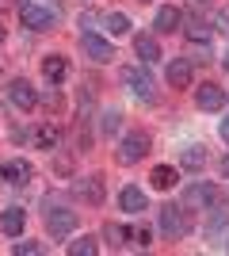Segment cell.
<instances>
[{
	"mask_svg": "<svg viewBox=\"0 0 229 256\" xmlns=\"http://www.w3.org/2000/svg\"><path fill=\"white\" fill-rule=\"evenodd\" d=\"M99 23H103V31H107V34H115V38L130 31V20H126L122 12H107V16H99Z\"/></svg>",
	"mask_w": 229,
	"mask_h": 256,
	"instance_id": "cell-20",
	"label": "cell"
},
{
	"mask_svg": "<svg viewBox=\"0 0 229 256\" xmlns=\"http://www.w3.org/2000/svg\"><path fill=\"white\" fill-rule=\"evenodd\" d=\"M73 192L80 195L88 206H103V199H107V184H103V176H99V172H92V176H84V180L73 184Z\"/></svg>",
	"mask_w": 229,
	"mask_h": 256,
	"instance_id": "cell-6",
	"label": "cell"
},
{
	"mask_svg": "<svg viewBox=\"0 0 229 256\" xmlns=\"http://www.w3.org/2000/svg\"><path fill=\"white\" fill-rule=\"evenodd\" d=\"M80 50H84V58H92L96 65L115 62V46H111L107 38H99L96 31H80Z\"/></svg>",
	"mask_w": 229,
	"mask_h": 256,
	"instance_id": "cell-4",
	"label": "cell"
},
{
	"mask_svg": "<svg viewBox=\"0 0 229 256\" xmlns=\"http://www.w3.org/2000/svg\"><path fill=\"white\" fill-rule=\"evenodd\" d=\"M57 20V12L50 8H38V4H19V23L27 31H50Z\"/></svg>",
	"mask_w": 229,
	"mask_h": 256,
	"instance_id": "cell-5",
	"label": "cell"
},
{
	"mask_svg": "<svg viewBox=\"0 0 229 256\" xmlns=\"http://www.w3.org/2000/svg\"><path fill=\"white\" fill-rule=\"evenodd\" d=\"M0 42H4V27H0Z\"/></svg>",
	"mask_w": 229,
	"mask_h": 256,
	"instance_id": "cell-35",
	"label": "cell"
},
{
	"mask_svg": "<svg viewBox=\"0 0 229 256\" xmlns=\"http://www.w3.org/2000/svg\"><path fill=\"white\" fill-rule=\"evenodd\" d=\"M226 222H229V210H226V203H214V206H210V218H207V234L222 230Z\"/></svg>",
	"mask_w": 229,
	"mask_h": 256,
	"instance_id": "cell-26",
	"label": "cell"
},
{
	"mask_svg": "<svg viewBox=\"0 0 229 256\" xmlns=\"http://www.w3.org/2000/svg\"><path fill=\"white\" fill-rule=\"evenodd\" d=\"M195 107H199V111H222V107H226V92L207 80V84L195 88Z\"/></svg>",
	"mask_w": 229,
	"mask_h": 256,
	"instance_id": "cell-10",
	"label": "cell"
},
{
	"mask_svg": "<svg viewBox=\"0 0 229 256\" xmlns=\"http://www.w3.org/2000/svg\"><path fill=\"white\" fill-rule=\"evenodd\" d=\"M119 126H122V115L115 111V107H107V111L99 115V130H103V138H115V134H119Z\"/></svg>",
	"mask_w": 229,
	"mask_h": 256,
	"instance_id": "cell-24",
	"label": "cell"
},
{
	"mask_svg": "<svg viewBox=\"0 0 229 256\" xmlns=\"http://www.w3.org/2000/svg\"><path fill=\"white\" fill-rule=\"evenodd\" d=\"M226 252H229V241H226Z\"/></svg>",
	"mask_w": 229,
	"mask_h": 256,
	"instance_id": "cell-36",
	"label": "cell"
},
{
	"mask_svg": "<svg viewBox=\"0 0 229 256\" xmlns=\"http://www.w3.org/2000/svg\"><path fill=\"white\" fill-rule=\"evenodd\" d=\"M214 23H218V31H226V34H229V8H222V12H218V20H214Z\"/></svg>",
	"mask_w": 229,
	"mask_h": 256,
	"instance_id": "cell-30",
	"label": "cell"
},
{
	"mask_svg": "<svg viewBox=\"0 0 229 256\" xmlns=\"http://www.w3.org/2000/svg\"><path fill=\"white\" fill-rule=\"evenodd\" d=\"M149 180H153V188H157V192H172L180 176H176V168H172V164H157Z\"/></svg>",
	"mask_w": 229,
	"mask_h": 256,
	"instance_id": "cell-19",
	"label": "cell"
},
{
	"mask_svg": "<svg viewBox=\"0 0 229 256\" xmlns=\"http://www.w3.org/2000/svg\"><path fill=\"white\" fill-rule=\"evenodd\" d=\"M180 23H184V12L176 8V4H164V8L157 12V20H153V31L157 34H176Z\"/></svg>",
	"mask_w": 229,
	"mask_h": 256,
	"instance_id": "cell-12",
	"label": "cell"
},
{
	"mask_svg": "<svg viewBox=\"0 0 229 256\" xmlns=\"http://www.w3.org/2000/svg\"><path fill=\"white\" fill-rule=\"evenodd\" d=\"M142 4H149V0H142Z\"/></svg>",
	"mask_w": 229,
	"mask_h": 256,
	"instance_id": "cell-37",
	"label": "cell"
},
{
	"mask_svg": "<svg viewBox=\"0 0 229 256\" xmlns=\"http://www.w3.org/2000/svg\"><path fill=\"white\" fill-rule=\"evenodd\" d=\"M65 252H69V256H96V252H99V245L92 241V237H80V241H69Z\"/></svg>",
	"mask_w": 229,
	"mask_h": 256,
	"instance_id": "cell-25",
	"label": "cell"
},
{
	"mask_svg": "<svg viewBox=\"0 0 229 256\" xmlns=\"http://www.w3.org/2000/svg\"><path fill=\"white\" fill-rule=\"evenodd\" d=\"M134 50H138V58H142V65H149V62L161 58V42H157V34H138V38H134Z\"/></svg>",
	"mask_w": 229,
	"mask_h": 256,
	"instance_id": "cell-17",
	"label": "cell"
},
{
	"mask_svg": "<svg viewBox=\"0 0 229 256\" xmlns=\"http://www.w3.org/2000/svg\"><path fill=\"white\" fill-rule=\"evenodd\" d=\"M222 176H226V180H229V157L222 160Z\"/></svg>",
	"mask_w": 229,
	"mask_h": 256,
	"instance_id": "cell-33",
	"label": "cell"
},
{
	"mask_svg": "<svg viewBox=\"0 0 229 256\" xmlns=\"http://www.w3.org/2000/svg\"><path fill=\"white\" fill-rule=\"evenodd\" d=\"M96 23H99V16H96V12H84V16H80V27H88V31H92Z\"/></svg>",
	"mask_w": 229,
	"mask_h": 256,
	"instance_id": "cell-31",
	"label": "cell"
},
{
	"mask_svg": "<svg viewBox=\"0 0 229 256\" xmlns=\"http://www.w3.org/2000/svg\"><path fill=\"white\" fill-rule=\"evenodd\" d=\"M218 130H222V142H226V146H229V115L222 118V126H218Z\"/></svg>",
	"mask_w": 229,
	"mask_h": 256,
	"instance_id": "cell-32",
	"label": "cell"
},
{
	"mask_svg": "<svg viewBox=\"0 0 229 256\" xmlns=\"http://www.w3.org/2000/svg\"><path fill=\"white\" fill-rule=\"evenodd\" d=\"M119 206H122L126 214H142L145 206H149V199H145V192H142V188L126 184V188H122V195H119Z\"/></svg>",
	"mask_w": 229,
	"mask_h": 256,
	"instance_id": "cell-14",
	"label": "cell"
},
{
	"mask_svg": "<svg viewBox=\"0 0 229 256\" xmlns=\"http://www.w3.org/2000/svg\"><path fill=\"white\" fill-rule=\"evenodd\" d=\"M0 176H4L8 184H15V188H23V184H31L34 168H31V160L15 157V160H4V164H0Z\"/></svg>",
	"mask_w": 229,
	"mask_h": 256,
	"instance_id": "cell-11",
	"label": "cell"
},
{
	"mask_svg": "<svg viewBox=\"0 0 229 256\" xmlns=\"http://www.w3.org/2000/svg\"><path fill=\"white\" fill-rule=\"evenodd\" d=\"M23 226H27V214H23L19 206H8V210L0 214V234L19 237V234H23Z\"/></svg>",
	"mask_w": 229,
	"mask_h": 256,
	"instance_id": "cell-15",
	"label": "cell"
},
{
	"mask_svg": "<svg viewBox=\"0 0 229 256\" xmlns=\"http://www.w3.org/2000/svg\"><path fill=\"white\" fill-rule=\"evenodd\" d=\"M145 153H149V134H142V130L126 134L122 146H119V160L122 164H138V160H145Z\"/></svg>",
	"mask_w": 229,
	"mask_h": 256,
	"instance_id": "cell-7",
	"label": "cell"
},
{
	"mask_svg": "<svg viewBox=\"0 0 229 256\" xmlns=\"http://www.w3.org/2000/svg\"><path fill=\"white\" fill-rule=\"evenodd\" d=\"M34 146H38V150H57V146H61V130H57L54 122H42V126L34 130Z\"/></svg>",
	"mask_w": 229,
	"mask_h": 256,
	"instance_id": "cell-18",
	"label": "cell"
},
{
	"mask_svg": "<svg viewBox=\"0 0 229 256\" xmlns=\"http://www.w3.org/2000/svg\"><path fill=\"white\" fill-rule=\"evenodd\" d=\"M226 100H229V96H226Z\"/></svg>",
	"mask_w": 229,
	"mask_h": 256,
	"instance_id": "cell-38",
	"label": "cell"
},
{
	"mask_svg": "<svg viewBox=\"0 0 229 256\" xmlns=\"http://www.w3.org/2000/svg\"><path fill=\"white\" fill-rule=\"evenodd\" d=\"M42 107L50 111V115H61V111H65V96L57 92V84H54V88H50V92L42 96Z\"/></svg>",
	"mask_w": 229,
	"mask_h": 256,
	"instance_id": "cell-27",
	"label": "cell"
},
{
	"mask_svg": "<svg viewBox=\"0 0 229 256\" xmlns=\"http://www.w3.org/2000/svg\"><path fill=\"white\" fill-rule=\"evenodd\" d=\"M42 76L50 80V84H61L69 76V62L61 58V54H46L42 58Z\"/></svg>",
	"mask_w": 229,
	"mask_h": 256,
	"instance_id": "cell-13",
	"label": "cell"
},
{
	"mask_svg": "<svg viewBox=\"0 0 229 256\" xmlns=\"http://www.w3.org/2000/svg\"><path fill=\"white\" fill-rule=\"evenodd\" d=\"M126 237H130L126 226H119V222H107V226H103V241H107L111 248H122V245H126Z\"/></svg>",
	"mask_w": 229,
	"mask_h": 256,
	"instance_id": "cell-22",
	"label": "cell"
},
{
	"mask_svg": "<svg viewBox=\"0 0 229 256\" xmlns=\"http://www.w3.org/2000/svg\"><path fill=\"white\" fill-rule=\"evenodd\" d=\"M168 84L172 88H187L191 84V58H176L168 65Z\"/></svg>",
	"mask_w": 229,
	"mask_h": 256,
	"instance_id": "cell-16",
	"label": "cell"
},
{
	"mask_svg": "<svg viewBox=\"0 0 229 256\" xmlns=\"http://www.w3.org/2000/svg\"><path fill=\"white\" fill-rule=\"evenodd\" d=\"M11 252L15 256H34V252H42V245H38V241H15Z\"/></svg>",
	"mask_w": 229,
	"mask_h": 256,
	"instance_id": "cell-29",
	"label": "cell"
},
{
	"mask_svg": "<svg viewBox=\"0 0 229 256\" xmlns=\"http://www.w3.org/2000/svg\"><path fill=\"white\" fill-rule=\"evenodd\" d=\"M180 164L191 168V172H199L203 164H207V150H203V146H187V150L180 153Z\"/></svg>",
	"mask_w": 229,
	"mask_h": 256,
	"instance_id": "cell-21",
	"label": "cell"
},
{
	"mask_svg": "<svg viewBox=\"0 0 229 256\" xmlns=\"http://www.w3.org/2000/svg\"><path fill=\"white\" fill-rule=\"evenodd\" d=\"M218 203V188L207 180H195V184H187L184 188V206L191 210V206H214Z\"/></svg>",
	"mask_w": 229,
	"mask_h": 256,
	"instance_id": "cell-8",
	"label": "cell"
},
{
	"mask_svg": "<svg viewBox=\"0 0 229 256\" xmlns=\"http://www.w3.org/2000/svg\"><path fill=\"white\" fill-rule=\"evenodd\" d=\"M76 210H69V206H54V203H46V234L54 237V241H61V237H69L76 230Z\"/></svg>",
	"mask_w": 229,
	"mask_h": 256,
	"instance_id": "cell-1",
	"label": "cell"
},
{
	"mask_svg": "<svg viewBox=\"0 0 229 256\" xmlns=\"http://www.w3.org/2000/svg\"><path fill=\"white\" fill-rule=\"evenodd\" d=\"M222 65H226V73H229V50H226V62H222Z\"/></svg>",
	"mask_w": 229,
	"mask_h": 256,
	"instance_id": "cell-34",
	"label": "cell"
},
{
	"mask_svg": "<svg viewBox=\"0 0 229 256\" xmlns=\"http://www.w3.org/2000/svg\"><path fill=\"white\" fill-rule=\"evenodd\" d=\"M122 84L130 88L138 100H145V104H153V100H157V92H153V76L145 73L142 65H126V69H122Z\"/></svg>",
	"mask_w": 229,
	"mask_h": 256,
	"instance_id": "cell-3",
	"label": "cell"
},
{
	"mask_svg": "<svg viewBox=\"0 0 229 256\" xmlns=\"http://www.w3.org/2000/svg\"><path fill=\"white\" fill-rule=\"evenodd\" d=\"M187 230H191V222H187V206H161V234L168 237V241H184Z\"/></svg>",
	"mask_w": 229,
	"mask_h": 256,
	"instance_id": "cell-2",
	"label": "cell"
},
{
	"mask_svg": "<svg viewBox=\"0 0 229 256\" xmlns=\"http://www.w3.org/2000/svg\"><path fill=\"white\" fill-rule=\"evenodd\" d=\"M8 100H11L15 107H19V111H31V107L38 104V92L31 88V80H23V76H15V80L8 84Z\"/></svg>",
	"mask_w": 229,
	"mask_h": 256,
	"instance_id": "cell-9",
	"label": "cell"
},
{
	"mask_svg": "<svg viewBox=\"0 0 229 256\" xmlns=\"http://www.w3.org/2000/svg\"><path fill=\"white\" fill-rule=\"evenodd\" d=\"M210 38H214V31H210L203 20H195L191 27H187V42L191 46H210Z\"/></svg>",
	"mask_w": 229,
	"mask_h": 256,
	"instance_id": "cell-23",
	"label": "cell"
},
{
	"mask_svg": "<svg viewBox=\"0 0 229 256\" xmlns=\"http://www.w3.org/2000/svg\"><path fill=\"white\" fill-rule=\"evenodd\" d=\"M130 237H134V245H142V248L153 245V230H149V226H138V230H130Z\"/></svg>",
	"mask_w": 229,
	"mask_h": 256,
	"instance_id": "cell-28",
	"label": "cell"
}]
</instances>
